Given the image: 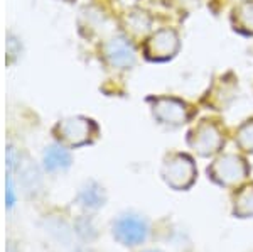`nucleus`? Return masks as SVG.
<instances>
[{
  "label": "nucleus",
  "mask_w": 253,
  "mask_h": 252,
  "mask_svg": "<svg viewBox=\"0 0 253 252\" xmlns=\"http://www.w3.org/2000/svg\"><path fill=\"white\" fill-rule=\"evenodd\" d=\"M110 58L112 63L117 66H130L135 59L133 50L125 39H113V43L110 44Z\"/></svg>",
  "instance_id": "8"
},
{
  "label": "nucleus",
  "mask_w": 253,
  "mask_h": 252,
  "mask_svg": "<svg viewBox=\"0 0 253 252\" xmlns=\"http://www.w3.org/2000/svg\"><path fill=\"white\" fill-rule=\"evenodd\" d=\"M64 139H68L71 144H83L86 142L89 136V120L81 119H71L66 120V124L61 129Z\"/></svg>",
  "instance_id": "7"
},
{
  "label": "nucleus",
  "mask_w": 253,
  "mask_h": 252,
  "mask_svg": "<svg viewBox=\"0 0 253 252\" xmlns=\"http://www.w3.org/2000/svg\"><path fill=\"white\" fill-rule=\"evenodd\" d=\"M235 29L253 34V0H245L233 12Z\"/></svg>",
  "instance_id": "9"
},
{
  "label": "nucleus",
  "mask_w": 253,
  "mask_h": 252,
  "mask_svg": "<svg viewBox=\"0 0 253 252\" xmlns=\"http://www.w3.org/2000/svg\"><path fill=\"white\" fill-rule=\"evenodd\" d=\"M211 178L223 186H236L248 176V164L236 154H223L210 168Z\"/></svg>",
  "instance_id": "1"
},
{
  "label": "nucleus",
  "mask_w": 253,
  "mask_h": 252,
  "mask_svg": "<svg viewBox=\"0 0 253 252\" xmlns=\"http://www.w3.org/2000/svg\"><path fill=\"white\" fill-rule=\"evenodd\" d=\"M154 117L166 125L186 124L191 117V110L186 101L174 99V97H157L152 100Z\"/></svg>",
  "instance_id": "5"
},
{
  "label": "nucleus",
  "mask_w": 253,
  "mask_h": 252,
  "mask_svg": "<svg viewBox=\"0 0 253 252\" xmlns=\"http://www.w3.org/2000/svg\"><path fill=\"white\" fill-rule=\"evenodd\" d=\"M71 157H69L68 151L63 148H49L44 156V164L49 171H58V169H64L69 166Z\"/></svg>",
  "instance_id": "10"
},
{
  "label": "nucleus",
  "mask_w": 253,
  "mask_h": 252,
  "mask_svg": "<svg viewBox=\"0 0 253 252\" xmlns=\"http://www.w3.org/2000/svg\"><path fill=\"white\" fill-rule=\"evenodd\" d=\"M162 176L174 190H186L193 185L196 178L194 161L186 154H172L162 166Z\"/></svg>",
  "instance_id": "2"
},
{
  "label": "nucleus",
  "mask_w": 253,
  "mask_h": 252,
  "mask_svg": "<svg viewBox=\"0 0 253 252\" xmlns=\"http://www.w3.org/2000/svg\"><path fill=\"white\" fill-rule=\"evenodd\" d=\"M179 50V36L174 29H161L147 41V56L150 59H169Z\"/></svg>",
  "instance_id": "6"
},
{
  "label": "nucleus",
  "mask_w": 253,
  "mask_h": 252,
  "mask_svg": "<svg viewBox=\"0 0 253 252\" xmlns=\"http://www.w3.org/2000/svg\"><path fill=\"white\" fill-rule=\"evenodd\" d=\"M235 212L242 217H253V186L243 188L236 195Z\"/></svg>",
  "instance_id": "11"
},
{
  "label": "nucleus",
  "mask_w": 253,
  "mask_h": 252,
  "mask_svg": "<svg viewBox=\"0 0 253 252\" xmlns=\"http://www.w3.org/2000/svg\"><path fill=\"white\" fill-rule=\"evenodd\" d=\"M224 142L223 132L214 122L203 120L189 134V146L201 156H211L221 149Z\"/></svg>",
  "instance_id": "4"
},
{
  "label": "nucleus",
  "mask_w": 253,
  "mask_h": 252,
  "mask_svg": "<svg viewBox=\"0 0 253 252\" xmlns=\"http://www.w3.org/2000/svg\"><path fill=\"white\" fill-rule=\"evenodd\" d=\"M149 223L138 215H122L113 223V235L124 246H138L149 237Z\"/></svg>",
  "instance_id": "3"
},
{
  "label": "nucleus",
  "mask_w": 253,
  "mask_h": 252,
  "mask_svg": "<svg viewBox=\"0 0 253 252\" xmlns=\"http://www.w3.org/2000/svg\"><path fill=\"white\" fill-rule=\"evenodd\" d=\"M130 27L137 32V34H144L150 27V17L145 12H133L130 15Z\"/></svg>",
  "instance_id": "14"
},
{
  "label": "nucleus",
  "mask_w": 253,
  "mask_h": 252,
  "mask_svg": "<svg viewBox=\"0 0 253 252\" xmlns=\"http://www.w3.org/2000/svg\"><path fill=\"white\" fill-rule=\"evenodd\" d=\"M80 202L83 203L84 206H88V208H98V206H101V205H103V202H105L103 192H101L100 186L89 185V186H86V188L83 190V192H81Z\"/></svg>",
  "instance_id": "12"
},
{
  "label": "nucleus",
  "mask_w": 253,
  "mask_h": 252,
  "mask_svg": "<svg viewBox=\"0 0 253 252\" xmlns=\"http://www.w3.org/2000/svg\"><path fill=\"white\" fill-rule=\"evenodd\" d=\"M236 144L240 149L253 152V120L245 122L236 132Z\"/></svg>",
  "instance_id": "13"
},
{
  "label": "nucleus",
  "mask_w": 253,
  "mask_h": 252,
  "mask_svg": "<svg viewBox=\"0 0 253 252\" xmlns=\"http://www.w3.org/2000/svg\"><path fill=\"white\" fill-rule=\"evenodd\" d=\"M145 252H159V251H145Z\"/></svg>",
  "instance_id": "15"
}]
</instances>
